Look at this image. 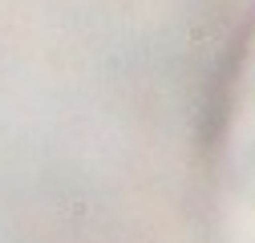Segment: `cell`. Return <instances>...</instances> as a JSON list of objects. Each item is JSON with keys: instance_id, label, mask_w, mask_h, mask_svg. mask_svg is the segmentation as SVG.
Instances as JSON below:
<instances>
[{"instance_id": "cell-1", "label": "cell", "mask_w": 255, "mask_h": 243, "mask_svg": "<svg viewBox=\"0 0 255 243\" xmlns=\"http://www.w3.org/2000/svg\"><path fill=\"white\" fill-rule=\"evenodd\" d=\"M235 150L247 178L255 182V37L243 57V73H239V106H235Z\"/></svg>"}]
</instances>
